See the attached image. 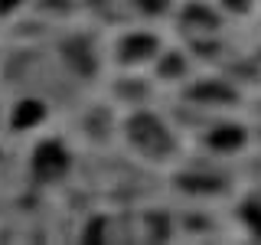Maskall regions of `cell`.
<instances>
[{
    "label": "cell",
    "instance_id": "cell-1",
    "mask_svg": "<svg viewBox=\"0 0 261 245\" xmlns=\"http://www.w3.org/2000/svg\"><path fill=\"white\" fill-rule=\"evenodd\" d=\"M251 226H255L258 232H261V212H258V216H251Z\"/></svg>",
    "mask_w": 261,
    "mask_h": 245
}]
</instances>
